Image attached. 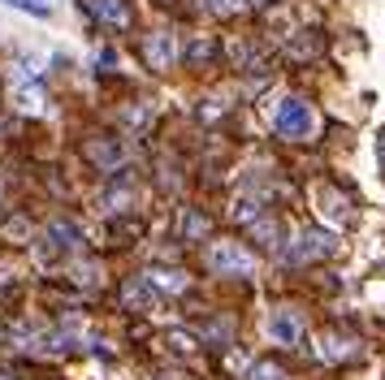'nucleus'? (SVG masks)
Returning a JSON list of instances; mask_svg holds the SVG:
<instances>
[{"mask_svg":"<svg viewBox=\"0 0 385 380\" xmlns=\"http://www.w3.org/2000/svg\"><path fill=\"white\" fill-rule=\"evenodd\" d=\"M273 126H278V134H286V139H307L316 121H312V108L303 99H282L278 113H273Z\"/></svg>","mask_w":385,"mask_h":380,"instance_id":"nucleus-1","label":"nucleus"},{"mask_svg":"<svg viewBox=\"0 0 385 380\" xmlns=\"http://www.w3.org/2000/svg\"><path fill=\"white\" fill-rule=\"evenodd\" d=\"M208 259H212V268H216V273H221V277H226V273H234V277H247L251 268H255V259H251V255H247L243 246H234V242H221V246H212V255H208Z\"/></svg>","mask_w":385,"mask_h":380,"instance_id":"nucleus-2","label":"nucleus"},{"mask_svg":"<svg viewBox=\"0 0 385 380\" xmlns=\"http://www.w3.org/2000/svg\"><path fill=\"white\" fill-rule=\"evenodd\" d=\"M299 333H303V324H299V315H295V311H286V307H282V311H273V315H268V337H273V342L295 346V342H299Z\"/></svg>","mask_w":385,"mask_h":380,"instance_id":"nucleus-3","label":"nucleus"},{"mask_svg":"<svg viewBox=\"0 0 385 380\" xmlns=\"http://www.w3.org/2000/svg\"><path fill=\"white\" fill-rule=\"evenodd\" d=\"M329 251H334V238L329 234H303L299 246L290 251V259H316V255H329Z\"/></svg>","mask_w":385,"mask_h":380,"instance_id":"nucleus-4","label":"nucleus"},{"mask_svg":"<svg viewBox=\"0 0 385 380\" xmlns=\"http://www.w3.org/2000/svg\"><path fill=\"white\" fill-rule=\"evenodd\" d=\"M147 61H152L156 70H164V65L174 61V43H169V35H164V31L147 39Z\"/></svg>","mask_w":385,"mask_h":380,"instance_id":"nucleus-5","label":"nucleus"},{"mask_svg":"<svg viewBox=\"0 0 385 380\" xmlns=\"http://www.w3.org/2000/svg\"><path fill=\"white\" fill-rule=\"evenodd\" d=\"M91 9H95V18H104V22H113V26H122V22H130V9L122 5V0H91Z\"/></svg>","mask_w":385,"mask_h":380,"instance_id":"nucleus-6","label":"nucleus"},{"mask_svg":"<svg viewBox=\"0 0 385 380\" xmlns=\"http://www.w3.org/2000/svg\"><path fill=\"white\" fill-rule=\"evenodd\" d=\"M9 5H18V9H26V13H35V18L48 13V0H9Z\"/></svg>","mask_w":385,"mask_h":380,"instance_id":"nucleus-7","label":"nucleus"},{"mask_svg":"<svg viewBox=\"0 0 385 380\" xmlns=\"http://www.w3.org/2000/svg\"><path fill=\"white\" fill-rule=\"evenodd\" d=\"M255 376H260V380H282V371H278V367H255V371H251V380H255Z\"/></svg>","mask_w":385,"mask_h":380,"instance_id":"nucleus-8","label":"nucleus"},{"mask_svg":"<svg viewBox=\"0 0 385 380\" xmlns=\"http://www.w3.org/2000/svg\"><path fill=\"white\" fill-rule=\"evenodd\" d=\"M208 9H216V13H230V9H234V0H208Z\"/></svg>","mask_w":385,"mask_h":380,"instance_id":"nucleus-9","label":"nucleus"}]
</instances>
